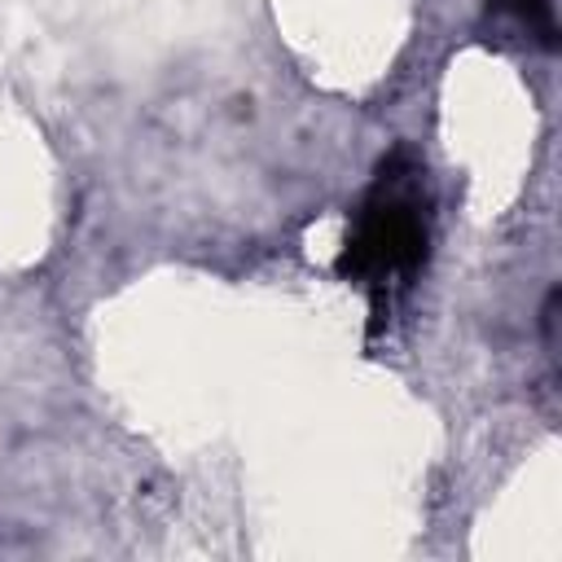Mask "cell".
Returning <instances> with one entry per match:
<instances>
[{"mask_svg": "<svg viewBox=\"0 0 562 562\" xmlns=\"http://www.w3.org/2000/svg\"><path fill=\"white\" fill-rule=\"evenodd\" d=\"M426 255H430L426 167L404 145H395L378 162L364 198L351 211L334 272L369 294L373 329H378L426 268Z\"/></svg>", "mask_w": 562, "mask_h": 562, "instance_id": "6da1fadb", "label": "cell"}, {"mask_svg": "<svg viewBox=\"0 0 562 562\" xmlns=\"http://www.w3.org/2000/svg\"><path fill=\"white\" fill-rule=\"evenodd\" d=\"M492 9L509 13L518 26H527V35H536L544 48L558 44V13H553V0H487Z\"/></svg>", "mask_w": 562, "mask_h": 562, "instance_id": "7a4b0ae2", "label": "cell"}]
</instances>
